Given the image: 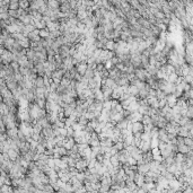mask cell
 <instances>
[{
  "instance_id": "cell-1",
  "label": "cell",
  "mask_w": 193,
  "mask_h": 193,
  "mask_svg": "<svg viewBox=\"0 0 193 193\" xmlns=\"http://www.w3.org/2000/svg\"><path fill=\"white\" fill-rule=\"evenodd\" d=\"M135 76H136V78L138 80H140V81H144V82H146L149 78H150V76L148 75V72L145 70V69H136L135 70Z\"/></svg>"
},
{
  "instance_id": "cell-2",
  "label": "cell",
  "mask_w": 193,
  "mask_h": 193,
  "mask_svg": "<svg viewBox=\"0 0 193 193\" xmlns=\"http://www.w3.org/2000/svg\"><path fill=\"white\" fill-rule=\"evenodd\" d=\"M65 72H66V71L62 70V69H57L56 71L52 72L51 81L54 82V84H57V85H59L60 81H61V79H62V77H63V75H65Z\"/></svg>"
},
{
  "instance_id": "cell-3",
  "label": "cell",
  "mask_w": 193,
  "mask_h": 193,
  "mask_svg": "<svg viewBox=\"0 0 193 193\" xmlns=\"http://www.w3.org/2000/svg\"><path fill=\"white\" fill-rule=\"evenodd\" d=\"M87 164H88L87 160H85L84 158H81L76 161V166H75V168L78 170L79 173H82L84 170L87 168Z\"/></svg>"
},
{
  "instance_id": "cell-4",
  "label": "cell",
  "mask_w": 193,
  "mask_h": 193,
  "mask_svg": "<svg viewBox=\"0 0 193 193\" xmlns=\"http://www.w3.org/2000/svg\"><path fill=\"white\" fill-rule=\"evenodd\" d=\"M123 89H122V87H116L115 89L112 91V95H111V100H113V101H119L120 98H121V96L123 95Z\"/></svg>"
},
{
  "instance_id": "cell-5",
  "label": "cell",
  "mask_w": 193,
  "mask_h": 193,
  "mask_svg": "<svg viewBox=\"0 0 193 193\" xmlns=\"http://www.w3.org/2000/svg\"><path fill=\"white\" fill-rule=\"evenodd\" d=\"M100 140H98V137L96 132H93L91 133V138H89V142H88V146L89 147H98L100 146Z\"/></svg>"
},
{
  "instance_id": "cell-6",
  "label": "cell",
  "mask_w": 193,
  "mask_h": 193,
  "mask_svg": "<svg viewBox=\"0 0 193 193\" xmlns=\"http://www.w3.org/2000/svg\"><path fill=\"white\" fill-rule=\"evenodd\" d=\"M121 75H122V73H121V71H119V70L115 68V67H113L112 69H110V70H109V78L114 80V81H115L116 79H119V78L121 77Z\"/></svg>"
},
{
  "instance_id": "cell-7",
  "label": "cell",
  "mask_w": 193,
  "mask_h": 193,
  "mask_svg": "<svg viewBox=\"0 0 193 193\" xmlns=\"http://www.w3.org/2000/svg\"><path fill=\"white\" fill-rule=\"evenodd\" d=\"M45 5H46V7H47V9L53 10V12L59 10V8H60L59 1H56V0H49L47 2H45Z\"/></svg>"
},
{
  "instance_id": "cell-8",
  "label": "cell",
  "mask_w": 193,
  "mask_h": 193,
  "mask_svg": "<svg viewBox=\"0 0 193 193\" xmlns=\"http://www.w3.org/2000/svg\"><path fill=\"white\" fill-rule=\"evenodd\" d=\"M132 135L136 133H142L144 132V124L141 122H135L132 123Z\"/></svg>"
},
{
  "instance_id": "cell-9",
  "label": "cell",
  "mask_w": 193,
  "mask_h": 193,
  "mask_svg": "<svg viewBox=\"0 0 193 193\" xmlns=\"http://www.w3.org/2000/svg\"><path fill=\"white\" fill-rule=\"evenodd\" d=\"M75 145H76V142H75L73 138H66L65 141H63V146H62V147L65 148L67 151H69V150L72 149V147H73Z\"/></svg>"
},
{
  "instance_id": "cell-10",
  "label": "cell",
  "mask_w": 193,
  "mask_h": 193,
  "mask_svg": "<svg viewBox=\"0 0 193 193\" xmlns=\"http://www.w3.org/2000/svg\"><path fill=\"white\" fill-rule=\"evenodd\" d=\"M137 172H138L139 174H141V175H146L148 172H149V164L142 163V164L138 165V166H137Z\"/></svg>"
},
{
  "instance_id": "cell-11",
  "label": "cell",
  "mask_w": 193,
  "mask_h": 193,
  "mask_svg": "<svg viewBox=\"0 0 193 193\" xmlns=\"http://www.w3.org/2000/svg\"><path fill=\"white\" fill-rule=\"evenodd\" d=\"M133 183L136 184L138 188H141L145 183V175H141L139 173H137L136 176H135V180H133Z\"/></svg>"
},
{
  "instance_id": "cell-12",
  "label": "cell",
  "mask_w": 193,
  "mask_h": 193,
  "mask_svg": "<svg viewBox=\"0 0 193 193\" xmlns=\"http://www.w3.org/2000/svg\"><path fill=\"white\" fill-rule=\"evenodd\" d=\"M75 68H76L77 73H79L80 76H84L85 71L87 70V63H86V62H80V63H78Z\"/></svg>"
},
{
  "instance_id": "cell-13",
  "label": "cell",
  "mask_w": 193,
  "mask_h": 193,
  "mask_svg": "<svg viewBox=\"0 0 193 193\" xmlns=\"http://www.w3.org/2000/svg\"><path fill=\"white\" fill-rule=\"evenodd\" d=\"M166 103H167V106H170V109L172 107H174L175 105H176V102H177V98L174 96V95H166Z\"/></svg>"
},
{
  "instance_id": "cell-14",
  "label": "cell",
  "mask_w": 193,
  "mask_h": 193,
  "mask_svg": "<svg viewBox=\"0 0 193 193\" xmlns=\"http://www.w3.org/2000/svg\"><path fill=\"white\" fill-rule=\"evenodd\" d=\"M138 148L140 149V151H141L142 154L148 152V151H150V150H151V148H150V142H145V141H141L140 146H139Z\"/></svg>"
},
{
  "instance_id": "cell-15",
  "label": "cell",
  "mask_w": 193,
  "mask_h": 193,
  "mask_svg": "<svg viewBox=\"0 0 193 193\" xmlns=\"http://www.w3.org/2000/svg\"><path fill=\"white\" fill-rule=\"evenodd\" d=\"M104 85L107 87V88H110L111 91H113L115 89L117 86H116V84H115V81L112 79H110V78H106V79L104 80Z\"/></svg>"
},
{
  "instance_id": "cell-16",
  "label": "cell",
  "mask_w": 193,
  "mask_h": 193,
  "mask_svg": "<svg viewBox=\"0 0 193 193\" xmlns=\"http://www.w3.org/2000/svg\"><path fill=\"white\" fill-rule=\"evenodd\" d=\"M128 120L126 119H123V120H121L120 122H117L116 124H115V128L117 129V130H120V131H122V130H125L126 129V125H128Z\"/></svg>"
},
{
  "instance_id": "cell-17",
  "label": "cell",
  "mask_w": 193,
  "mask_h": 193,
  "mask_svg": "<svg viewBox=\"0 0 193 193\" xmlns=\"http://www.w3.org/2000/svg\"><path fill=\"white\" fill-rule=\"evenodd\" d=\"M104 50L114 52V50H115V42H113V41H107V42L104 44Z\"/></svg>"
},
{
  "instance_id": "cell-18",
  "label": "cell",
  "mask_w": 193,
  "mask_h": 193,
  "mask_svg": "<svg viewBox=\"0 0 193 193\" xmlns=\"http://www.w3.org/2000/svg\"><path fill=\"white\" fill-rule=\"evenodd\" d=\"M177 136L182 137V138H186V137L189 136V130L185 126H180V129L177 131Z\"/></svg>"
},
{
  "instance_id": "cell-19",
  "label": "cell",
  "mask_w": 193,
  "mask_h": 193,
  "mask_svg": "<svg viewBox=\"0 0 193 193\" xmlns=\"http://www.w3.org/2000/svg\"><path fill=\"white\" fill-rule=\"evenodd\" d=\"M122 142H123V146H124V148L129 147V146H133V135L128 136L124 140L122 141Z\"/></svg>"
},
{
  "instance_id": "cell-20",
  "label": "cell",
  "mask_w": 193,
  "mask_h": 193,
  "mask_svg": "<svg viewBox=\"0 0 193 193\" xmlns=\"http://www.w3.org/2000/svg\"><path fill=\"white\" fill-rule=\"evenodd\" d=\"M177 78H179V76L175 73V72H173V73H170L167 77H166V81H168L170 84H175L176 81H177Z\"/></svg>"
},
{
  "instance_id": "cell-21",
  "label": "cell",
  "mask_w": 193,
  "mask_h": 193,
  "mask_svg": "<svg viewBox=\"0 0 193 193\" xmlns=\"http://www.w3.org/2000/svg\"><path fill=\"white\" fill-rule=\"evenodd\" d=\"M44 91H45V88H37V89L35 91V96H36L37 100L44 98ZM44 100H45V98H44Z\"/></svg>"
},
{
  "instance_id": "cell-22",
  "label": "cell",
  "mask_w": 193,
  "mask_h": 193,
  "mask_svg": "<svg viewBox=\"0 0 193 193\" xmlns=\"http://www.w3.org/2000/svg\"><path fill=\"white\" fill-rule=\"evenodd\" d=\"M35 86L37 88H44V81H43V77H37L35 79Z\"/></svg>"
},
{
  "instance_id": "cell-23",
  "label": "cell",
  "mask_w": 193,
  "mask_h": 193,
  "mask_svg": "<svg viewBox=\"0 0 193 193\" xmlns=\"http://www.w3.org/2000/svg\"><path fill=\"white\" fill-rule=\"evenodd\" d=\"M94 73H95V71L94 70H91V69H88L85 71V73H84V77L86 78V79H91V78H94Z\"/></svg>"
},
{
  "instance_id": "cell-24",
  "label": "cell",
  "mask_w": 193,
  "mask_h": 193,
  "mask_svg": "<svg viewBox=\"0 0 193 193\" xmlns=\"http://www.w3.org/2000/svg\"><path fill=\"white\" fill-rule=\"evenodd\" d=\"M150 31H151V33L154 35V37H156V38H157V36H159L160 33H161V32L159 31L158 27H157V26H154V25L150 26Z\"/></svg>"
},
{
  "instance_id": "cell-25",
  "label": "cell",
  "mask_w": 193,
  "mask_h": 193,
  "mask_svg": "<svg viewBox=\"0 0 193 193\" xmlns=\"http://www.w3.org/2000/svg\"><path fill=\"white\" fill-rule=\"evenodd\" d=\"M184 145L186 146V147L189 148L190 150H192V148H193V140H192V138H184Z\"/></svg>"
},
{
  "instance_id": "cell-26",
  "label": "cell",
  "mask_w": 193,
  "mask_h": 193,
  "mask_svg": "<svg viewBox=\"0 0 193 193\" xmlns=\"http://www.w3.org/2000/svg\"><path fill=\"white\" fill-rule=\"evenodd\" d=\"M49 35H50V32H49L46 28H44V30H40V31H38V36L42 37V38H44V40H46V38L49 37Z\"/></svg>"
},
{
  "instance_id": "cell-27",
  "label": "cell",
  "mask_w": 193,
  "mask_h": 193,
  "mask_svg": "<svg viewBox=\"0 0 193 193\" xmlns=\"http://www.w3.org/2000/svg\"><path fill=\"white\" fill-rule=\"evenodd\" d=\"M190 149L186 147L185 145H181V146H177V152H180L182 155H185Z\"/></svg>"
},
{
  "instance_id": "cell-28",
  "label": "cell",
  "mask_w": 193,
  "mask_h": 193,
  "mask_svg": "<svg viewBox=\"0 0 193 193\" xmlns=\"http://www.w3.org/2000/svg\"><path fill=\"white\" fill-rule=\"evenodd\" d=\"M185 117H188L189 120H192L193 117V106H188L186 113H185Z\"/></svg>"
},
{
  "instance_id": "cell-29",
  "label": "cell",
  "mask_w": 193,
  "mask_h": 193,
  "mask_svg": "<svg viewBox=\"0 0 193 193\" xmlns=\"http://www.w3.org/2000/svg\"><path fill=\"white\" fill-rule=\"evenodd\" d=\"M156 98H157L158 101H160V100H165V98H166V94H165L164 91L157 89V91H156Z\"/></svg>"
},
{
  "instance_id": "cell-30",
  "label": "cell",
  "mask_w": 193,
  "mask_h": 193,
  "mask_svg": "<svg viewBox=\"0 0 193 193\" xmlns=\"http://www.w3.org/2000/svg\"><path fill=\"white\" fill-rule=\"evenodd\" d=\"M70 84V79L69 78H66V77H62V79L60 81V85L63 87V88H67Z\"/></svg>"
},
{
  "instance_id": "cell-31",
  "label": "cell",
  "mask_w": 193,
  "mask_h": 193,
  "mask_svg": "<svg viewBox=\"0 0 193 193\" xmlns=\"http://www.w3.org/2000/svg\"><path fill=\"white\" fill-rule=\"evenodd\" d=\"M36 71L38 75L43 76L44 75V67H43V63H37L36 65Z\"/></svg>"
},
{
  "instance_id": "cell-32",
  "label": "cell",
  "mask_w": 193,
  "mask_h": 193,
  "mask_svg": "<svg viewBox=\"0 0 193 193\" xmlns=\"http://www.w3.org/2000/svg\"><path fill=\"white\" fill-rule=\"evenodd\" d=\"M159 142H160V141L158 140V138L151 139V140H150V148H151V149H154V148H158Z\"/></svg>"
},
{
  "instance_id": "cell-33",
  "label": "cell",
  "mask_w": 193,
  "mask_h": 193,
  "mask_svg": "<svg viewBox=\"0 0 193 193\" xmlns=\"http://www.w3.org/2000/svg\"><path fill=\"white\" fill-rule=\"evenodd\" d=\"M45 103H46V101L44 100V98H42V100H36V105H37L41 110L45 109Z\"/></svg>"
},
{
  "instance_id": "cell-34",
  "label": "cell",
  "mask_w": 193,
  "mask_h": 193,
  "mask_svg": "<svg viewBox=\"0 0 193 193\" xmlns=\"http://www.w3.org/2000/svg\"><path fill=\"white\" fill-rule=\"evenodd\" d=\"M150 137H151V139L158 138V128H156V126L152 128V130L150 131Z\"/></svg>"
},
{
  "instance_id": "cell-35",
  "label": "cell",
  "mask_w": 193,
  "mask_h": 193,
  "mask_svg": "<svg viewBox=\"0 0 193 193\" xmlns=\"http://www.w3.org/2000/svg\"><path fill=\"white\" fill-rule=\"evenodd\" d=\"M141 123L144 125H147V124H151V120L148 115H144L142 119H141Z\"/></svg>"
},
{
  "instance_id": "cell-36",
  "label": "cell",
  "mask_w": 193,
  "mask_h": 193,
  "mask_svg": "<svg viewBox=\"0 0 193 193\" xmlns=\"http://www.w3.org/2000/svg\"><path fill=\"white\" fill-rule=\"evenodd\" d=\"M113 146H114V148H115V149L117 150V151H120V150L124 149V146H123V142H122V141H119V142L114 144Z\"/></svg>"
},
{
  "instance_id": "cell-37",
  "label": "cell",
  "mask_w": 193,
  "mask_h": 193,
  "mask_svg": "<svg viewBox=\"0 0 193 193\" xmlns=\"http://www.w3.org/2000/svg\"><path fill=\"white\" fill-rule=\"evenodd\" d=\"M23 22L25 24H28L32 22V16H25V17H23Z\"/></svg>"
},
{
  "instance_id": "cell-38",
  "label": "cell",
  "mask_w": 193,
  "mask_h": 193,
  "mask_svg": "<svg viewBox=\"0 0 193 193\" xmlns=\"http://www.w3.org/2000/svg\"><path fill=\"white\" fill-rule=\"evenodd\" d=\"M17 6H18V5H17V2H14V3H12V8H15V9L17 8Z\"/></svg>"
},
{
  "instance_id": "cell-39",
  "label": "cell",
  "mask_w": 193,
  "mask_h": 193,
  "mask_svg": "<svg viewBox=\"0 0 193 193\" xmlns=\"http://www.w3.org/2000/svg\"><path fill=\"white\" fill-rule=\"evenodd\" d=\"M23 7H28V2H23V3H21Z\"/></svg>"
},
{
  "instance_id": "cell-40",
  "label": "cell",
  "mask_w": 193,
  "mask_h": 193,
  "mask_svg": "<svg viewBox=\"0 0 193 193\" xmlns=\"http://www.w3.org/2000/svg\"><path fill=\"white\" fill-rule=\"evenodd\" d=\"M34 193H44V192H43L42 190H35Z\"/></svg>"
}]
</instances>
